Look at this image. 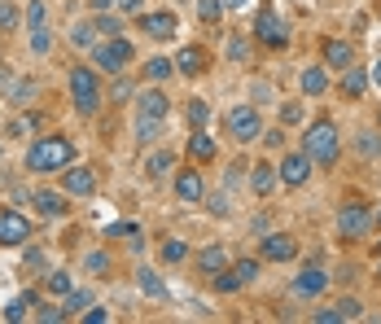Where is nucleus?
Wrapping results in <instances>:
<instances>
[{
  "label": "nucleus",
  "mask_w": 381,
  "mask_h": 324,
  "mask_svg": "<svg viewBox=\"0 0 381 324\" xmlns=\"http://www.w3.org/2000/svg\"><path fill=\"white\" fill-rule=\"evenodd\" d=\"M175 193H180V202H201V176L197 171H180V176H175Z\"/></svg>",
  "instance_id": "4468645a"
},
{
  "label": "nucleus",
  "mask_w": 381,
  "mask_h": 324,
  "mask_svg": "<svg viewBox=\"0 0 381 324\" xmlns=\"http://www.w3.org/2000/svg\"><path fill=\"white\" fill-rule=\"evenodd\" d=\"M342 315H338V307H324V311H316V324H338Z\"/></svg>",
  "instance_id": "a18cd8bd"
},
{
  "label": "nucleus",
  "mask_w": 381,
  "mask_h": 324,
  "mask_svg": "<svg viewBox=\"0 0 381 324\" xmlns=\"http://www.w3.org/2000/svg\"><path fill=\"white\" fill-rule=\"evenodd\" d=\"M294 255H298V241H294L289 233H272V237H263V259L285 263V259H294Z\"/></svg>",
  "instance_id": "1a4fd4ad"
},
{
  "label": "nucleus",
  "mask_w": 381,
  "mask_h": 324,
  "mask_svg": "<svg viewBox=\"0 0 381 324\" xmlns=\"http://www.w3.org/2000/svg\"><path fill=\"white\" fill-rule=\"evenodd\" d=\"M62 189H66L70 197H88V193L96 189V180H92L88 167H66V171H62Z\"/></svg>",
  "instance_id": "9d476101"
},
{
  "label": "nucleus",
  "mask_w": 381,
  "mask_h": 324,
  "mask_svg": "<svg viewBox=\"0 0 381 324\" xmlns=\"http://www.w3.org/2000/svg\"><path fill=\"white\" fill-rule=\"evenodd\" d=\"M324 88H328V74H324V70H316V66L302 70V92H307V96H320Z\"/></svg>",
  "instance_id": "b1692460"
},
{
  "label": "nucleus",
  "mask_w": 381,
  "mask_h": 324,
  "mask_svg": "<svg viewBox=\"0 0 381 324\" xmlns=\"http://www.w3.org/2000/svg\"><path fill=\"white\" fill-rule=\"evenodd\" d=\"M35 320H40V324H62V320H70V315H66V307H40Z\"/></svg>",
  "instance_id": "72a5a7b5"
},
{
  "label": "nucleus",
  "mask_w": 381,
  "mask_h": 324,
  "mask_svg": "<svg viewBox=\"0 0 381 324\" xmlns=\"http://www.w3.org/2000/svg\"><path fill=\"white\" fill-rule=\"evenodd\" d=\"M167 110H171V101H167V92H158V88H149V92H140V114H149V118H167Z\"/></svg>",
  "instance_id": "f3484780"
},
{
  "label": "nucleus",
  "mask_w": 381,
  "mask_h": 324,
  "mask_svg": "<svg viewBox=\"0 0 381 324\" xmlns=\"http://www.w3.org/2000/svg\"><path fill=\"white\" fill-rule=\"evenodd\" d=\"M259 40H263L267 48H281V44L289 40V35H285V22L276 18L272 9H263V13H259Z\"/></svg>",
  "instance_id": "f8f14e48"
},
{
  "label": "nucleus",
  "mask_w": 381,
  "mask_h": 324,
  "mask_svg": "<svg viewBox=\"0 0 381 324\" xmlns=\"http://www.w3.org/2000/svg\"><path fill=\"white\" fill-rule=\"evenodd\" d=\"M189 154H193L197 162H211V158H215V140L197 128V132H193V140H189Z\"/></svg>",
  "instance_id": "412c9836"
},
{
  "label": "nucleus",
  "mask_w": 381,
  "mask_h": 324,
  "mask_svg": "<svg viewBox=\"0 0 381 324\" xmlns=\"http://www.w3.org/2000/svg\"><path fill=\"white\" fill-rule=\"evenodd\" d=\"M158 136H162V118L140 114V118H136V145H154Z\"/></svg>",
  "instance_id": "aec40b11"
},
{
  "label": "nucleus",
  "mask_w": 381,
  "mask_h": 324,
  "mask_svg": "<svg viewBox=\"0 0 381 324\" xmlns=\"http://www.w3.org/2000/svg\"><path fill=\"white\" fill-rule=\"evenodd\" d=\"M175 66H180L184 74H201V70H206V48H201V44H189V48H180V57H175Z\"/></svg>",
  "instance_id": "2eb2a0df"
},
{
  "label": "nucleus",
  "mask_w": 381,
  "mask_h": 324,
  "mask_svg": "<svg viewBox=\"0 0 381 324\" xmlns=\"http://www.w3.org/2000/svg\"><path fill=\"white\" fill-rule=\"evenodd\" d=\"M307 176H311V158H307V154H289V158L281 162V180H285L289 189L307 184Z\"/></svg>",
  "instance_id": "9b49d317"
},
{
  "label": "nucleus",
  "mask_w": 381,
  "mask_h": 324,
  "mask_svg": "<svg viewBox=\"0 0 381 324\" xmlns=\"http://www.w3.org/2000/svg\"><path fill=\"white\" fill-rule=\"evenodd\" d=\"M35 206H40L44 215H62V211H66L62 193H35Z\"/></svg>",
  "instance_id": "cd10ccee"
},
{
  "label": "nucleus",
  "mask_w": 381,
  "mask_h": 324,
  "mask_svg": "<svg viewBox=\"0 0 381 324\" xmlns=\"http://www.w3.org/2000/svg\"><path fill=\"white\" fill-rule=\"evenodd\" d=\"M27 237H31L27 215H18V211H5V215H0V245H22Z\"/></svg>",
  "instance_id": "6e6552de"
},
{
  "label": "nucleus",
  "mask_w": 381,
  "mask_h": 324,
  "mask_svg": "<svg viewBox=\"0 0 381 324\" xmlns=\"http://www.w3.org/2000/svg\"><path fill=\"white\" fill-rule=\"evenodd\" d=\"M74 289V281H70V272H48V294H70Z\"/></svg>",
  "instance_id": "c85d7f7f"
},
{
  "label": "nucleus",
  "mask_w": 381,
  "mask_h": 324,
  "mask_svg": "<svg viewBox=\"0 0 381 324\" xmlns=\"http://www.w3.org/2000/svg\"><path fill=\"white\" fill-rule=\"evenodd\" d=\"M219 13H223V0H197V18L206 22V27H215Z\"/></svg>",
  "instance_id": "a878e982"
},
{
  "label": "nucleus",
  "mask_w": 381,
  "mask_h": 324,
  "mask_svg": "<svg viewBox=\"0 0 381 324\" xmlns=\"http://www.w3.org/2000/svg\"><path fill=\"white\" fill-rule=\"evenodd\" d=\"M206 118H211V110L201 106V101H193V106H189V123H193V128H206Z\"/></svg>",
  "instance_id": "e433bc0d"
},
{
  "label": "nucleus",
  "mask_w": 381,
  "mask_h": 324,
  "mask_svg": "<svg viewBox=\"0 0 381 324\" xmlns=\"http://www.w3.org/2000/svg\"><path fill=\"white\" fill-rule=\"evenodd\" d=\"M167 167H171V154H154L149 158V176H167Z\"/></svg>",
  "instance_id": "a19ab883"
},
{
  "label": "nucleus",
  "mask_w": 381,
  "mask_h": 324,
  "mask_svg": "<svg viewBox=\"0 0 381 324\" xmlns=\"http://www.w3.org/2000/svg\"><path fill=\"white\" fill-rule=\"evenodd\" d=\"M145 31L154 40H171L175 35V13H149L145 18Z\"/></svg>",
  "instance_id": "a211bd4d"
},
{
  "label": "nucleus",
  "mask_w": 381,
  "mask_h": 324,
  "mask_svg": "<svg viewBox=\"0 0 381 324\" xmlns=\"http://www.w3.org/2000/svg\"><path fill=\"white\" fill-rule=\"evenodd\" d=\"M377 223H381V211H377Z\"/></svg>",
  "instance_id": "603ef678"
},
{
  "label": "nucleus",
  "mask_w": 381,
  "mask_h": 324,
  "mask_svg": "<svg viewBox=\"0 0 381 324\" xmlns=\"http://www.w3.org/2000/svg\"><path fill=\"white\" fill-rule=\"evenodd\" d=\"M70 158H74V145L66 136H44V140H35L27 149V167L40 171V176H48V171H66Z\"/></svg>",
  "instance_id": "f257e3e1"
},
{
  "label": "nucleus",
  "mask_w": 381,
  "mask_h": 324,
  "mask_svg": "<svg viewBox=\"0 0 381 324\" xmlns=\"http://www.w3.org/2000/svg\"><path fill=\"white\" fill-rule=\"evenodd\" d=\"M13 106H31L35 101V84L31 79H22V84H13V96H9Z\"/></svg>",
  "instance_id": "7c9ffc66"
},
{
  "label": "nucleus",
  "mask_w": 381,
  "mask_h": 324,
  "mask_svg": "<svg viewBox=\"0 0 381 324\" xmlns=\"http://www.w3.org/2000/svg\"><path fill=\"white\" fill-rule=\"evenodd\" d=\"M372 84H377V88H381V62H377V66H372Z\"/></svg>",
  "instance_id": "3c124183"
},
{
  "label": "nucleus",
  "mask_w": 381,
  "mask_h": 324,
  "mask_svg": "<svg viewBox=\"0 0 381 324\" xmlns=\"http://www.w3.org/2000/svg\"><path fill=\"white\" fill-rule=\"evenodd\" d=\"M92 62H96V70H110V74H118L127 62H132V44H127V40H118V35H110V44H101L96 53H92Z\"/></svg>",
  "instance_id": "39448f33"
},
{
  "label": "nucleus",
  "mask_w": 381,
  "mask_h": 324,
  "mask_svg": "<svg viewBox=\"0 0 381 324\" xmlns=\"http://www.w3.org/2000/svg\"><path fill=\"white\" fill-rule=\"evenodd\" d=\"M228 132H233V140H254V136H259L263 132V118H259V110H254V106H233V110H228Z\"/></svg>",
  "instance_id": "20e7f679"
},
{
  "label": "nucleus",
  "mask_w": 381,
  "mask_h": 324,
  "mask_svg": "<svg viewBox=\"0 0 381 324\" xmlns=\"http://www.w3.org/2000/svg\"><path fill=\"white\" fill-rule=\"evenodd\" d=\"M27 22H31V31L44 22V5H40V0H31V5H27Z\"/></svg>",
  "instance_id": "37998d69"
},
{
  "label": "nucleus",
  "mask_w": 381,
  "mask_h": 324,
  "mask_svg": "<svg viewBox=\"0 0 381 324\" xmlns=\"http://www.w3.org/2000/svg\"><path fill=\"white\" fill-rule=\"evenodd\" d=\"M254 276H259V263H254V259H241L233 272L215 276V289H219V294H237V289H241V285H250Z\"/></svg>",
  "instance_id": "0eeeda50"
},
{
  "label": "nucleus",
  "mask_w": 381,
  "mask_h": 324,
  "mask_svg": "<svg viewBox=\"0 0 381 324\" xmlns=\"http://www.w3.org/2000/svg\"><path fill=\"white\" fill-rule=\"evenodd\" d=\"M96 35H118V18H96Z\"/></svg>",
  "instance_id": "c03bdc74"
},
{
  "label": "nucleus",
  "mask_w": 381,
  "mask_h": 324,
  "mask_svg": "<svg viewBox=\"0 0 381 324\" xmlns=\"http://www.w3.org/2000/svg\"><path fill=\"white\" fill-rule=\"evenodd\" d=\"M324 62H328V66H338V70L355 66V53H350V44H346V40H324Z\"/></svg>",
  "instance_id": "dca6fc26"
},
{
  "label": "nucleus",
  "mask_w": 381,
  "mask_h": 324,
  "mask_svg": "<svg viewBox=\"0 0 381 324\" xmlns=\"http://www.w3.org/2000/svg\"><path fill=\"white\" fill-rule=\"evenodd\" d=\"M31 48H35V53H48V35L35 27V35H31Z\"/></svg>",
  "instance_id": "de8ad7c7"
},
{
  "label": "nucleus",
  "mask_w": 381,
  "mask_h": 324,
  "mask_svg": "<svg viewBox=\"0 0 381 324\" xmlns=\"http://www.w3.org/2000/svg\"><path fill=\"white\" fill-rule=\"evenodd\" d=\"M171 70H175V66H171L167 57H149V62H145V79H154V84H162V79H167Z\"/></svg>",
  "instance_id": "393cba45"
},
{
  "label": "nucleus",
  "mask_w": 381,
  "mask_h": 324,
  "mask_svg": "<svg viewBox=\"0 0 381 324\" xmlns=\"http://www.w3.org/2000/svg\"><path fill=\"white\" fill-rule=\"evenodd\" d=\"M368 228H372V215H368L360 202H350V206H342V211H338V233H342L346 241L368 237Z\"/></svg>",
  "instance_id": "423d86ee"
},
{
  "label": "nucleus",
  "mask_w": 381,
  "mask_h": 324,
  "mask_svg": "<svg viewBox=\"0 0 381 324\" xmlns=\"http://www.w3.org/2000/svg\"><path fill=\"white\" fill-rule=\"evenodd\" d=\"M316 167H333L338 162V154H342V145H338V128L328 118H320L316 128L307 132V149H302Z\"/></svg>",
  "instance_id": "f03ea898"
},
{
  "label": "nucleus",
  "mask_w": 381,
  "mask_h": 324,
  "mask_svg": "<svg viewBox=\"0 0 381 324\" xmlns=\"http://www.w3.org/2000/svg\"><path fill=\"white\" fill-rule=\"evenodd\" d=\"M136 285H140L149 298H162V294H167V289H162V281L154 276V272H136Z\"/></svg>",
  "instance_id": "c756f323"
},
{
  "label": "nucleus",
  "mask_w": 381,
  "mask_h": 324,
  "mask_svg": "<svg viewBox=\"0 0 381 324\" xmlns=\"http://www.w3.org/2000/svg\"><path fill=\"white\" fill-rule=\"evenodd\" d=\"M70 92H74V110H79V114H92L96 101H101L96 74H92L88 66H74V70H70Z\"/></svg>",
  "instance_id": "7ed1b4c3"
},
{
  "label": "nucleus",
  "mask_w": 381,
  "mask_h": 324,
  "mask_svg": "<svg viewBox=\"0 0 381 324\" xmlns=\"http://www.w3.org/2000/svg\"><path fill=\"white\" fill-rule=\"evenodd\" d=\"M223 9H245V0H223Z\"/></svg>",
  "instance_id": "09e8293b"
},
{
  "label": "nucleus",
  "mask_w": 381,
  "mask_h": 324,
  "mask_svg": "<svg viewBox=\"0 0 381 324\" xmlns=\"http://www.w3.org/2000/svg\"><path fill=\"white\" fill-rule=\"evenodd\" d=\"M13 22H18V9L9 5V0H5V5H0V31H9L13 27Z\"/></svg>",
  "instance_id": "79ce46f5"
},
{
  "label": "nucleus",
  "mask_w": 381,
  "mask_h": 324,
  "mask_svg": "<svg viewBox=\"0 0 381 324\" xmlns=\"http://www.w3.org/2000/svg\"><path fill=\"white\" fill-rule=\"evenodd\" d=\"M360 311H364V303H360V298H342V303H338V315H342V320H355Z\"/></svg>",
  "instance_id": "c9c22d12"
},
{
  "label": "nucleus",
  "mask_w": 381,
  "mask_h": 324,
  "mask_svg": "<svg viewBox=\"0 0 381 324\" xmlns=\"http://www.w3.org/2000/svg\"><path fill=\"white\" fill-rule=\"evenodd\" d=\"M294 289H298L302 298L324 294V289H328V272H320L316 263H311V267H302V272H298V281H294Z\"/></svg>",
  "instance_id": "ddd939ff"
},
{
  "label": "nucleus",
  "mask_w": 381,
  "mask_h": 324,
  "mask_svg": "<svg viewBox=\"0 0 381 324\" xmlns=\"http://www.w3.org/2000/svg\"><path fill=\"white\" fill-rule=\"evenodd\" d=\"M88 272H92V276H106V272H110V259L106 255H88V263H84Z\"/></svg>",
  "instance_id": "4c0bfd02"
},
{
  "label": "nucleus",
  "mask_w": 381,
  "mask_h": 324,
  "mask_svg": "<svg viewBox=\"0 0 381 324\" xmlns=\"http://www.w3.org/2000/svg\"><path fill=\"white\" fill-rule=\"evenodd\" d=\"M31 303H40L35 294H22V298H13V303H9V311H5V320H13V324H18V320H27V307H31Z\"/></svg>",
  "instance_id": "bb28decb"
},
{
  "label": "nucleus",
  "mask_w": 381,
  "mask_h": 324,
  "mask_svg": "<svg viewBox=\"0 0 381 324\" xmlns=\"http://www.w3.org/2000/svg\"><path fill=\"white\" fill-rule=\"evenodd\" d=\"M197 267L206 272V276H211V272H223V267H228V255L219 250V245H211V250H201V255H197Z\"/></svg>",
  "instance_id": "5701e85b"
},
{
  "label": "nucleus",
  "mask_w": 381,
  "mask_h": 324,
  "mask_svg": "<svg viewBox=\"0 0 381 324\" xmlns=\"http://www.w3.org/2000/svg\"><path fill=\"white\" fill-rule=\"evenodd\" d=\"M250 184H254V193H259V197H267L276 189V171L267 162H259V167H254V176H250Z\"/></svg>",
  "instance_id": "4be33fe9"
},
{
  "label": "nucleus",
  "mask_w": 381,
  "mask_h": 324,
  "mask_svg": "<svg viewBox=\"0 0 381 324\" xmlns=\"http://www.w3.org/2000/svg\"><path fill=\"white\" fill-rule=\"evenodd\" d=\"M118 5H123V9H132V13H136V9H140V0H118Z\"/></svg>",
  "instance_id": "8fccbe9b"
},
{
  "label": "nucleus",
  "mask_w": 381,
  "mask_h": 324,
  "mask_svg": "<svg viewBox=\"0 0 381 324\" xmlns=\"http://www.w3.org/2000/svg\"><path fill=\"white\" fill-rule=\"evenodd\" d=\"M228 57H233V62H250V48L233 35V40H228Z\"/></svg>",
  "instance_id": "ea45409f"
},
{
  "label": "nucleus",
  "mask_w": 381,
  "mask_h": 324,
  "mask_svg": "<svg viewBox=\"0 0 381 324\" xmlns=\"http://www.w3.org/2000/svg\"><path fill=\"white\" fill-rule=\"evenodd\" d=\"M364 88H368V70L346 66V74H342V92H346V96H364Z\"/></svg>",
  "instance_id": "6ab92c4d"
},
{
  "label": "nucleus",
  "mask_w": 381,
  "mask_h": 324,
  "mask_svg": "<svg viewBox=\"0 0 381 324\" xmlns=\"http://www.w3.org/2000/svg\"><path fill=\"white\" fill-rule=\"evenodd\" d=\"M360 154L381 158V136H377V132H364V136H360Z\"/></svg>",
  "instance_id": "f704fd0d"
},
{
  "label": "nucleus",
  "mask_w": 381,
  "mask_h": 324,
  "mask_svg": "<svg viewBox=\"0 0 381 324\" xmlns=\"http://www.w3.org/2000/svg\"><path fill=\"white\" fill-rule=\"evenodd\" d=\"M180 259H189V245L184 241H167L162 245V263H180Z\"/></svg>",
  "instance_id": "473e14b6"
},
{
  "label": "nucleus",
  "mask_w": 381,
  "mask_h": 324,
  "mask_svg": "<svg viewBox=\"0 0 381 324\" xmlns=\"http://www.w3.org/2000/svg\"><path fill=\"white\" fill-rule=\"evenodd\" d=\"M92 35H96V22H84V27H74V31H70L74 44H92Z\"/></svg>",
  "instance_id": "58836bf2"
},
{
  "label": "nucleus",
  "mask_w": 381,
  "mask_h": 324,
  "mask_svg": "<svg viewBox=\"0 0 381 324\" xmlns=\"http://www.w3.org/2000/svg\"><path fill=\"white\" fill-rule=\"evenodd\" d=\"M88 303H92V298H88L84 289H70V294H66V303H62V307H66V315H79V311H84Z\"/></svg>",
  "instance_id": "2f4dec72"
},
{
  "label": "nucleus",
  "mask_w": 381,
  "mask_h": 324,
  "mask_svg": "<svg viewBox=\"0 0 381 324\" xmlns=\"http://www.w3.org/2000/svg\"><path fill=\"white\" fill-rule=\"evenodd\" d=\"M281 123H302V106H285L281 110Z\"/></svg>",
  "instance_id": "49530a36"
}]
</instances>
